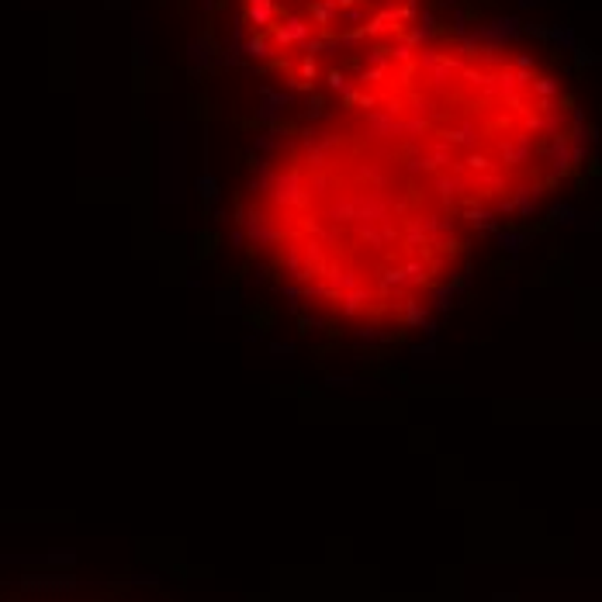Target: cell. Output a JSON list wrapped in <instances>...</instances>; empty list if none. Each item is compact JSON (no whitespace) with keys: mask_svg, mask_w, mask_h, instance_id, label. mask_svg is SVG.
Wrapping results in <instances>:
<instances>
[{"mask_svg":"<svg viewBox=\"0 0 602 602\" xmlns=\"http://www.w3.org/2000/svg\"><path fill=\"white\" fill-rule=\"evenodd\" d=\"M249 218L301 294L364 326L426 312L460 256V218L364 132L287 146Z\"/></svg>","mask_w":602,"mask_h":602,"instance_id":"6da1fadb","label":"cell"},{"mask_svg":"<svg viewBox=\"0 0 602 602\" xmlns=\"http://www.w3.org/2000/svg\"><path fill=\"white\" fill-rule=\"evenodd\" d=\"M347 108L457 218L550 194L581 149L574 108L554 77L481 42L419 39Z\"/></svg>","mask_w":602,"mask_h":602,"instance_id":"7a4b0ae2","label":"cell"},{"mask_svg":"<svg viewBox=\"0 0 602 602\" xmlns=\"http://www.w3.org/2000/svg\"><path fill=\"white\" fill-rule=\"evenodd\" d=\"M260 66L284 87L343 104L419 39V0H239Z\"/></svg>","mask_w":602,"mask_h":602,"instance_id":"3957f363","label":"cell"}]
</instances>
